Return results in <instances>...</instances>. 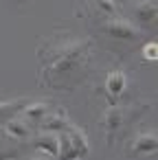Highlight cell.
<instances>
[{"label": "cell", "mask_w": 158, "mask_h": 160, "mask_svg": "<svg viewBox=\"0 0 158 160\" xmlns=\"http://www.w3.org/2000/svg\"><path fill=\"white\" fill-rule=\"evenodd\" d=\"M101 31H103L110 40L121 42V44H134V42L140 38V29H138L130 18H125L123 13H116V16H112V18H103Z\"/></svg>", "instance_id": "cell-2"}, {"label": "cell", "mask_w": 158, "mask_h": 160, "mask_svg": "<svg viewBox=\"0 0 158 160\" xmlns=\"http://www.w3.org/2000/svg\"><path fill=\"white\" fill-rule=\"evenodd\" d=\"M29 103V99H9V101H0V123H5L22 112V108Z\"/></svg>", "instance_id": "cell-12"}, {"label": "cell", "mask_w": 158, "mask_h": 160, "mask_svg": "<svg viewBox=\"0 0 158 160\" xmlns=\"http://www.w3.org/2000/svg\"><path fill=\"white\" fill-rule=\"evenodd\" d=\"M90 5L101 18H112V16L121 13V7L116 0H90Z\"/></svg>", "instance_id": "cell-13"}, {"label": "cell", "mask_w": 158, "mask_h": 160, "mask_svg": "<svg viewBox=\"0 0 158 160\" xmlns=\"http://www.w3.org/2000/svg\"><path fill=\"white\" fill-rule=\"evenodd\" d=\"M33 132H35V127H33L29 121H24L20 114L3 123V134H5L7 138H11V140H18V142L29 140V138L33 136Z\"/></svg>", "instance_id": "cell-6"}, {"label": "cell", "mask_w": 158, "mask_h": 160, "mask_svg": "<svg viewBox=\"0 0 158 160\" xmlns=\"http://www.w3.org/2000/svg\"><path fill=\"white\" fill-rule=\"evenodd\" d=\"M66 134H68V138H70V142H73L75 151L79 153V158H86V156L90 153V145H88V138H86V134H84L79 127H75L73 123H70V127L66 129Z\"/></svg>", "instance_id": "cell-11"}, {"label": "cell", "mask_w": 158, "mask_h": 160, "mask_svg": "<svg viewBox=\"0 0 158 160\" xmlns=\"http://www.w3.org/2000/svg\"><path fill=\"white\" fill-rule=\"evenodd\" d=\"M51 110H53V103H51V101H33V99H29V103L22 108L20 116H22L24 121H29V123L35 127Z\"/></svg>", "instance_id": "cell-9"}, {"label": "cell", "mask_w": 158, "mask_h": 160, "mask_svg": "<svg viewBox=\"0 0 158 160\" xmlns=\"http://www.w3.org/2000/svg\"><path fill=\"white\" fill-rule=\"evenodd\" d=\"M22 156V151L18 147H5L0 145V160H18Z\"/></svg>", "instance_id": "cell-14"}, {"label": "cell", "mask_w": 158, "mask_h": 160, "mask_svg": "<svg viewBox=\"0 0 158 160\" xmlns=\"http://www.w3.org/2000/svg\"><path fill=\"white\" fill-rule=\"evenodd\" d=\"M127 121H130V108H125V105H110V108L103 110L99 125H101L105 138L112 142L123 132V127L127 125Z\"/></svg>", "instance_id": "cell-3"}, {"label": "cell", "mask_w": 158, "mask_h": 160, "mask_svg": "<svg viewBox=\"0 0 158 160\" xmlns=\"http://www.w3.org/2000/svg\"><path fill=\"white\" fill-rule=\"evenodd\" d=\"M105 90L110 99H121L127 90V75L123 70H112L105 75Z\"/></svg>", "instance_id": "cell-10"}, {"label": "cell", "mask_w": 158, "mask_h": 160, "mask_svg": "<svg viewBox=\"0 0 158 160\" xmlns=\"http://www.w3.org/2000/svg\"><path fill=\"white\" fill-rule=\"evenodd\" d=\"M70 127V121H68V116L64 114V112H59V110H51L40 123H38V129L40 132H51V134H62V132H66Z\"/></svg>", "instance_id": "cell-8"}, {"label": "cell", "mask_w": 158, "mask_h": 160, "mask_svg": "<svg viewBox=\"0 0 158 160\" xmlns=\"http://www.w3.org/2000/svg\"><path fill=\"white\" fill-rule=\"evenodd\" d=\"M130 13H132V22L143 31H151L156 24H158V7L151 0H134L132 7H130Z\"/></svg>", "instance_id": "cell-4"}, {"label": "cell", "mask_w": 158, "mask_h": 160, "mask_svg": "<svg viewBox=\"0 0 158 160\" xmlns=\"http://www.w3.org/2000/svg\"><path fill=\"white\" fill-rule=\"evenodd\" d=\"M29 160H55V158H51V156H42V153H38V156H33V158H29Z\"/></svg>", "instance_id": "cell-16"}, {"label": "cell", "mask_w": 158, "mask_h": 160, "mask_svg": "<svg viewBox=\"0 0 158 160\" xmlns=\"http://www.w3.org/2000/svg\"><path fill=\"white\" fill-rule=\"evenodd\" d=\"M29 145L42 153V156H51V158H57V151H59V138L57 134H51V132H33V136L29 138Z\"/></svg>", "instance_id": "cell-7"}, {"label": "cell", "mask_w": 158, "mask_h": 160, "mask_svg": "<svg viewBox=\"0 0 158 160\" xmlns=\"http://www.w3.org/2000/svg\"><path fill=\"white\" fill-rule=\"evenodd\" d=\"M158 151V136L154 129H143L130 140V156L147 158Z\"/></svg>", "instance_id": "cell-5"}, {"label": "cell", "mask_w": 158, "mask_h": 160, "mask_svg": "<svg viewBox=\"0 0 158 160\" xmlns=\"http://www.w3.org/2000/svg\"><path fill=\"white\" fill-rule=\"evenodd\" d=\"M143 55H145V59H147V62H154V59L158 57V46H156L154 42H149V44L143 48Z\"/></svg>", "instance_id": "cell-15"}, {"label": "cell", "mask_w": 158, "mask_h": 160, "mask_svg": "<svg viewBox=\"0 0 158 160\" xmlns=\"http://www.w3.org/2000/svg\"><path fill=\"white\" fill-rule=\"evenodd\" d=\"M92 59V42L77 35L53 38L40 46V83L68 86Z\"/></svg>", "instance_id": "cell-1"}]
</instances>
